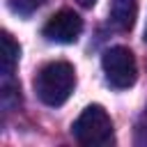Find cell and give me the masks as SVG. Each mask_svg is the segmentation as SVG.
I'll use <instances>...</instances> for the list:
<instances>
[{"label": "cell", "instance_id": "7a4b0ae2", "mask_svg": "<svg viewBox=\"0 0 147 147\" xmlns=\"http://www.w3.org/2000/svg\"><path fill=\"white\" fill-rule=\"evenodd\" d=\"M74 138L85 147H106L115 140L113 119L103 106H87L71 126Z\"/></svg>", "mask_w": 147, "mask_h": 147}, {"label": "cell", "instance_id": "52a82bcc", "mask_svg": "<svg viewBox=\"0 0 147 147\" xmlns=\"http://www.w3.org/2000/svg\"><path fill=\"white\" fill-rule=\"evenodd\" d=\"M7 5H9V9H11L14 14H18V16H30V14H34V11L44 5V0H7Z\"/></svg>", "mask_w": 147, "mask_h": 147}, {"label": "cell", "instance_id": "ba28073f", "mask_svg": "<svg viewBox=\"0 0 147 147\" xmlns=\"http://www.w3.org/2000/svg\"><path fill=\"white\" fill-rule=\"evenodd\" d=\"M96 0H78V5H83V7H92Z\"/></svg>", "mask_w": 147, "mask_h": 147}, {"label": "cell", "instance_id": "8992f818", "mask_svg": "<svg viewBox=\"0 0 147 147\" xmlns=\"http://www.w3.org/2000/svg\"><path fill=\"white\" fill-rule=\"evenodd\" d=\"M18 55H21L18 44L11 39L9 32H5V34H2V74H5L7 78L14 74V67H16V62H18Z\"/></svg>", "mask_w": 147, "mask_h": 147}, {"label": "cell", "instance_id": "5b68a950", "mask_svg": "<svg viewBox=\"0 0 147 147\" xmlns=\"http://www.w3.org/2000/svg\"><path fill=\"white\" fill-rule=\"evenodd\" d=\"M138 16V0H113L110 2V23L119 32H129Z\"/></svg>", "mask_w": 147, "mask_h": 147}, {"label": "cell", "instance_id": "6da1fadb", "mask_svg": "<svg viewBox=\"0 0 147 147\" xmlns=\"http://www.w3.org/2000/svg\"><path fill=\"white\" fill-rule=\"evenodd\" d=\"M76 87V71L69 62H48L34 78V92L46 106H62Z\"/></svg>", "mask_w": 147, "mask_h": 147}, {"label": "cell", "instance_id": "3957f363", "mask_svg": "<svg viewBox=\"0 0 147 147\" xmlns=\"http://www.w3.org/2000/svg\"><path fill=\"white\" fill-rule=\"evenodd\" d=\"M101 67H103V74H106V80L117 87V90H124V87H131L138 78V64H136V57L133 53L126 48V46H113L103 53L101 57Z\"/></svg>", "mask_w": 147, "mask_h": 147}, {"label": "cell", "instance_id": "277c9868", "mask_svg": "<svg viewBox=\"0 0 147 147\" xmlns=\"http://www.w3.org/2000/svg\"><path fill=\"white\" fill-rule=\"evenodd\" d=\"M83 32V18L74 9H60L55 11L46 25H44V37L55 44H74Z\"/></svg>", "mask_w": 147, "mask_h": 147}, {"label": "cell", "instance_id": "9c48e42d", "mask_svg": "<svg viewBox=\"0 0 147 147\" xmlns=\"http://www.w3.org/2000/svg\"><path fill=\"white\" fill-rule=\"evenodd\" d=\"M145 41H147V28H145Z\"/></svg>", "mask_w": 147, "mask_h": 147}, {"label": "cell", "instance_id": "30bf717a", "mask_svg": "<svg viewBox=\"0 0 147 147\" xmlns=\"http://www.w3.org/2000/svg\"><path fill=\"white\" fill-rule=\"evenodd\" d=\"M145 122H147V115H145Z\"/></svg>", "mask_w": 147, "mask_h": 147}]
</instances>
